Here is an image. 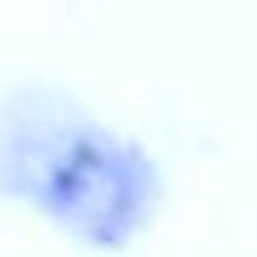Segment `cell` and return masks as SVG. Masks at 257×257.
Returning a JSON list of instances; mask_svg holds the SVG:
<instances>
[{
    "mask_svg": "<svg viewBox=\"0 0 257 257\" xmlns=\"http://www.w3.org/2000/svg\"><path fill=\"white\" fill-rule=\"evenodd\" d=\"M0 197L86 247H126L157 212V167L81 101L31 86L0 96Z\"/></svg>",
    "mask_w": 257,
    "mask_h": 257,
    "instance_id": "1",
    "label": "cell"
}]
</instances>
